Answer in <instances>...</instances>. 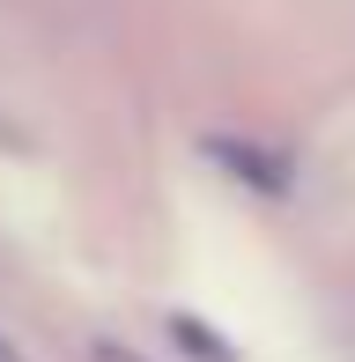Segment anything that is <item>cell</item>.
Listing matches in <instances>:
<instances>
[{
	"label": "cell",
	"instance_id": "obj_1",
	"mask_svg": "<svg viewBox=\"0 0 355 362\" xmlns=\"http://www.w3.org/2000/svg\"><path fill=\"white\" fill-rule=\"evenodd\" d=\"M0 362H30V355H23V348H15V340H8V333H0Z\"/></svg>",
	"mask_w": 355,
	"mask_h": 362
}]
</instances>
